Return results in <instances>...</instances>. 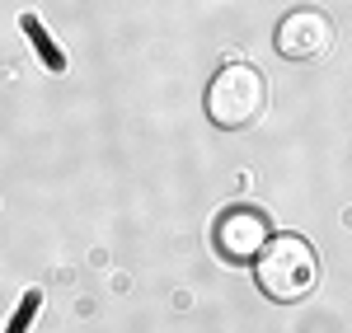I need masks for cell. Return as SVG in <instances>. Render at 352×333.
<instances>
[{"instance_id":"obj_1","label":"cell","mask_w":352,"mask_h":333,"mask_svg":"<svg viewBox=\"0 0 352 333\" xmlns=\"http://www.w3.org/2000/svg\"><path fill=\"white\" fill-rule=\"evenodd\" d=\"M254 277H258V291L268 301L296 306V301H305L315 291V249L300 235H277L254 258Z\"/></svg>"},{"instance_id":"obj_2","label":"cell","mask_w":352,"mask_h":333,"mask_svg":"<svg viewBox=\"0 0 352 333\" xmlns=\"http://www.w3.org/2000/svg\"><path fill=\"white\" fill-rule=\"evenodd\" d=\"M263 104H268V84L254 66L244 61H230L221 66L212 84H207V117L217 122L221 132H244L263 117Z\"/></svg>"},{"instance_id":"obj_3","label":"cell","mask_w":352,"mask_h":333,"mask_svg":"<svg viewBox=\"0 0 352 333\" xmlns=\"http://www.w3.org/2000/svg\"><path fill=\"white\" fill-rule=\"evenodd\" d=\"M268 216L258 211V207H230V211H221L217 221V249L230 258V263H254L263 244H268Z\"/></svg>"},{"instance_id":"obj_4","label":"cell","mask_w":352,"mask_h":333,"mask_svg":"<svg viewBox=\"0 0 352 333\" xmlns=\"http://www.w3.org/2000/svg\"><path fill=\"white\" fill-rule=\"evenodd\" d=\"M333 47V24L320 10H296L277 24V52L292 61H320Z\"/></svg>"}]
</instances>
